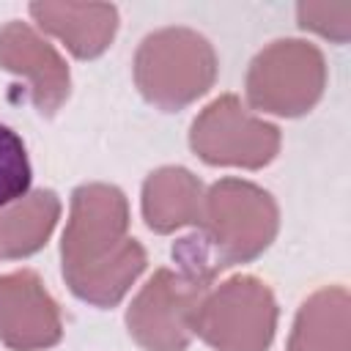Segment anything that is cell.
<instances>
[{
	"label": "cell",
	"mask_w": 351,
	"mask_h": 351,
	"mask_svg": "<svg viewBox=\"0 0 351 351\" xmlns=\"http://www.w3.org/2000/svg\"><path fill=\"white\" fill-rule=\"evenodd\" d=\"M60 258L66 285L82 302L112 307L126 296L145 269V250L129 236V203L118 186L74 189Z\"/></svg>",
	"instance_id": "cell-1"
},
{
	"label": "cell",
	"mask_w": 351,
	"mask_h": 351,
	"mask_svg": "<svg viewBox=\"0 0 351 351\" xmlns=\"http://www.w3.org/2000/svg\"><path fill=\"white\" fill-rule=\"evenodd\" d=\"M271 195L241 178L217 181L203 197L200 236H192L214 271L258 258L277 236Z\"/></svg>",
	"instance_id": "cell-2"
},
{
	"label": "cell",
	"mask_w": 351,
	"mask_h": 351,
	"mask_svg": "<svg viewBox=\"0 0 351 351\" xmlns=\"http://www.w3.org/2000/svg\"><path fill=\"white\" fill-rule=\"evenodd\" d=\"M217 80L211 44L189 27H162L143 38L134 55V82L159 110H181L197 101Z\"/></svg>",
	"instance_id": "cell-3"
},
{
	"label": "cell",
	"mask_w": 351,
	"mask_h": 351,
	"mask_svg": "<svg viewBox=\"0 0 351 351\" xmlns=\"http://www.w3.org/2000/svg\"><path fill=\"white\" fill-rule=\"evenodd\" d=\"M277 329V302L258 277L239 274L206 291L195 313V335L214 351H266Z\"/></svg>",
	"instance_id": "cell-4"
},
{
	"label": "cell",
	"mask_w": 351,
	"mask_h": 351,
	"mask_svg": "<svg viewBox=\"0 0 351 351\" xmlns=\"http://www.w3.org/2000/svg\"><path fill=\"white\" fill-rule=\"evenodd\" d=\"M326 85V60L315 44L280 38L261 49L247 71V99L255 110L296 118L315 107Z\"/></svg>",
	"instance_id": "cell-5"
},
{
	"label": "cell",
	"mask_w": 351,
	"mask_h": 351,
	"mask_svg": "<svg viewBox=\"0 0 351 351\" xmlns=\"http://www.w3.org/2000/svg\"><path fill=\"white\" fill-rule=\"evenodd\" d=\"M211 277L192 269H159L132 299L126 326L145 351H184L195 335V313Z\"/></svg>",
	"instance_id": "cell-6"
},
{
	"label": "cell",
	"mask_w": 351,
	"mask_h": 351,
	"mask_svg": "<svg viewBox=\"0 0 351 351\" xmlns=\"http://www.w3.org/2000/svg\"><path fill=\"white\" fill-rule=\"evenodd\" d=\"M189 145L208 165L258 170L277 156L280 129L252 115L236 96L228 93L214 99L192 121Z\"/></svg>",
	"instance_id": "cell-7"
},
{
	"label": "cell",
	"mask_w": 351,
	"mask_h": 351,
	"mask_svg": "<svg viewBox=\"0 0 351 351\" xmlns=\"http://www.w3.org/2000/svg\"><path fill=\"white\" fill-rule=\"evenodd\" d=\"M58 302L33 271L0 277V343L11 351H41L60 340Z\"/></svg>",
	"instance_id": "cell-8"
},
{
	"label": "cell",
	"mask_w": 351,
	"mask_h": 351,
	"mask_svg": "<svg viewBox=\"0 0 351 351\" xmlns=\"http://www.w3.org/2000/svg\"><path fill=\"white\" fill-rule=\"evenodd\" d=\"M0 69L27 80L30 99L41 115L58 112L69 99V66L58 49L25 22H8L0 27Z\"/></svg>",
	"instance_id": "cell-9"
},
{
	"label": "cell",
	"mask_w": 351,
	"mask_h": 351,
	"mask_svg": "<svg viewBox=\"0 0 351 351\" xmlns=\"http://www.w3.org/2000/svg\"><path fill=\"white\" fill-rule=\"evenodd\" d=\"M30 16L80 60L99 58L118 30V8L104 3H33Z\"/></svg>",
	"instance_id": "cell-10"
},
{
	"label": "cell",
	"mask_w": 351,
	"mask_h": 351,
	"mask_svg": "<svg viewBox=\"0 0 351 351\" xmlns=\"http://www.w3.org/2000/svg\"><path fill=\"white\" fill-rule=\"evenodd\" d=\"M203 186L184 167H159L143 184V219L154 233H173L178 228H200Z\"/></svg>",
	"instance_id": "cell-11"
},
{
	"label": "cell",
	"mask_w": 351,
	"mask_h": 351,
	"mask_svg": "<svg viewBox=\"0 0 351 351\" xmlns=\"http://www.w3.org/2000/svg\"><path fill=\"white\" fill-rule=\"evenodd\" d=\"M60 217L52 189H36L0 208V261H16L41 250Z\"/></svg>",
	"instance_id": "cell-12"
},
{
	"label": "cell",
	"mask_w": 351,
	"mask_h": 351,
	"mask_svg": "<svg viewBox=\"0 0 351 351\" xmlns=\"http://www.w3.org/2000/svg\"><path fill=\"white\" fill-rule=\"evenodd\" d=\"M288 351H348V291L343 285L321 288L299 307Z\"/></svg>",
	"instance_id": "cell-13"
},
{
	"label": "cell",
	"mask_w": 351,
	"mask_h": 351,
	"mask_svg": "<svg viewBox=\"0 0 351 351\" xmlns=\"http://www.w3.org/2000/svg\"><path fill=\"white\" fill-rule=\"evenodd\" d=\"M30 186V162L22 140L0 123V208L27 195Z\"/></svg>",
	"instance_id": "cell-14"
},
{
	"label": "cell",
	"mask_w": 351,
	"mask_h": 351,
	"mask_svg": "<svg viewBox=\"0 0 351 351\" xmlns=\"http://www.w3.org/2000/svg\"><path fill=\"white\" fill-rule=\"evenodd\" d=\"M299 25L337 44L351 36V3H302L296 8Z\"/></svg>",
	"instance_id": "cell-15"
}]
</instances>
